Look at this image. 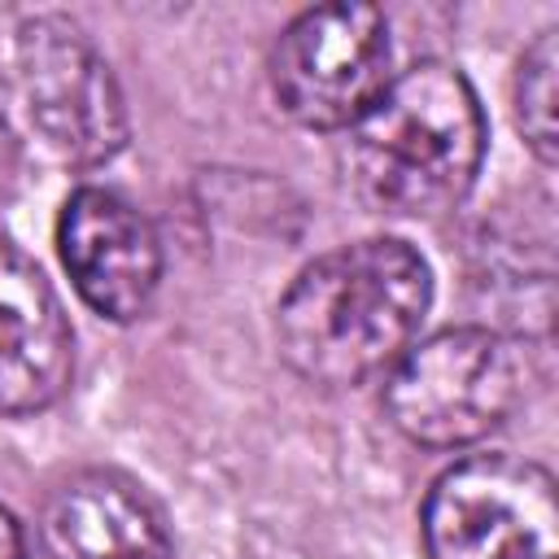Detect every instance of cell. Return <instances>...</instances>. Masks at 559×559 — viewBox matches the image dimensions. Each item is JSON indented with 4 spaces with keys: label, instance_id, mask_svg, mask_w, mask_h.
<instances>
[{
    "label": "cell",
    "instance_id": "cell-1",
    "mask_svg": "<svg viewBox=\"0 0 559 559\" xmlns=\"http://www.w3.org/2000/svg\"><path fill=\"white\" fill-rule=\"evenodd\" d=\"M428 301V262L406 240L341 245L284 293L275 319L280 349L314 384H362L411 349Z\"/></svg>",
    "mask_w": 559,
    "mask_h": 559
},
{
    "label": "cell",
    "instance_id": "cell-2",
    "mask_svg": "<svg viewBox=\"0 0 559 559\" xmlns=\"http://www.w3.org/2000/svg\"><path fill=\"white\" fill-rule=\"evenodd\" d=\"M480 157L485 114L472 83L454 66L419 61L349 127L345 179L376 214L432 218L467 197Z\"/></svg>",
    "mask_w": 559,
    "mask_h": 559
},
{
    "label": "cell",
    "instance_id": "cell-3",
    "mask_svg": "<svg viewBox=\"0 0 559 559\" xmlns=\"http://www.w3.org/2000/svg\"><path fill=\"white\" fill-rule=\"evenodd\" d=\"M524 397V354L493 328H445L393 362L384 406L419 445L489 437Z\"/></svg>",
    "mask_w": 559,
    "mask_h": 559
},
{
    "label": "cell",
    "instance_id": "cell-4",
    "mask_svg": "<svg viewBox=\"0 0 559 559\" xmlns=\"http://www.w3.org/2000/svg\"><path fill=\"white\" fill-rule=\"evenodd\" d=\"M4 74L22 118L70 166L109 162L127 140V109L118 83L87 35L57 17H26L4 52Z\"/></svg>",
    "mask_w": 559,
    "mask_h": 559
},
{
    "label": "cell",
    "instance_id": "cell-5",
    "mask_svg": "<svg viewBox=\"0 0 559 559\" xmlns=\"http://www.w3.org/2000/svg\"><path fill=\"white\" fill-rule=\"evenodd\" d=\"M432 559H559V502L546 467L511 454L454 463L428 493Z\"/></svg>",
    "mask_w": 559,
    "mask_h": 559
},
{
    "label": "cell",
    "instance_id": "cell-6",
    "mask_svg": "<svg viewBox=\"0 0 559 559\" xmlns=\"http://www.w3.org/2000/svg\"><path fill=\"white\" fill-rule=\"evenodd\" d=\"M271 87L301 127H354L389 87L384 13L371 4H323L301 13L275 44Z\"/></svg>",
    "mask_w": 559,
    "mask_h": 559
},
{
    "label": "cell",
    "instance_id": "cell-7",
    "mask_svg": "<svg viewBox=\"0 0 559 559\" xmlns=\"http://www.w3.org/2000/svg\"><path fill=\"white\" fill-rule=\"evenodd\" d=\"M61 262L79 297L105 319H135L148 310L162 275V249L148 218L109 188H79L57 223Z\"/></svg>",
    "mask_w": 559,
    "mask_h": 559
},
{
    "label": "cell",
    "instance_id": "cell-8",
    "mask_svg": "<svg viewBox=\"0 0 559 559\" xmlns=\"http://www.w3.org/2000/svg\"><path fill=\"white\" fill-rule=\"evenodd\" d=\"M70 323L26 253L0 240V411L31 415L70 384Z\"/></svg>",
    "mask_w": 559,
    "mask_h": 559
},
{
    "label": "cell",
    "instance_id": "cell-9",
    "mask_svg": "<svg viewBox=\"0 0 559 559\" xmlns=\"http://www.w3.org/2000/svg\"><path fill=\"white\" fill-rule=\"evenodd\" d=\"M48 559H166L170 528L144 485L122 472H79L52 489L39 520Z\"/></svg>",
    "mask_w": 559,
    "mask_h": 559
},
{
    "label": "cell",
    "instance_id": "cell-10",
    "mask_svg": "<svg viewBox=\"0 0 559 559\" xmlns=\"http://www.w3.org/2000/svg\"><path fill=\"white\" fill-rule=\"evenodd\" d=\"M555 70H559L555 31H542L537 44L524 52L515 79V118L542 162H555Z\"/></svg>",
    "mask_w": 559,
    "mask_h": 559
},
{
    "label": "cell",
    "instance_id": "cell-11",
    "mask_svg": "<svg viewBox=\"0 0 559 559\" xmlns=\"http://www.w3.org/2000/svg\"><path fill=\"white\" fill-rule=\"evenodd\" d=\"M13 183H17V144H13V135H9V127L0 118V205L9 201Z\"/></svg>",
    "mask_w": 559,
    "mask_h": 559
},
{
    "label": "cell",
    "instance_id": "cell-12",
    "mask_svg": "<svg viewBox=\"0 0 559 559\" xmlns=\"http://www.w3.org/2000/svg\"><path fill=\"white\" fill-rule=\"evenodd\" d=\"M0 559H26V542H22V528L17 520L0 507Z\"/></svg>",
    "mask_w": 559,
    "mask_h": 559
}]
</instances>
